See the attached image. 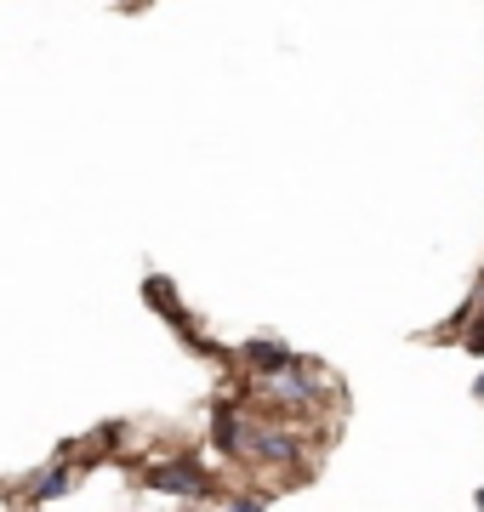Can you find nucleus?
Returning a JSON list of instances; mask_svg holds the SVG:
<instances>
[{"mask_svg": "<svg viewBox=\"0 0 484 512\" xmlns=\"http://www.w3.org/2000/svg\"><path fill=\"white\" fill-rule=\"evenodd\" d=\"M479 512H484V490H479Z\"/></svg>", "mask_w": 484, "mask_h": 512, "instance_id": "9d476101", "label": "nucleus"}, {"mask_svg": "<svg viewBox=\"0 0 484 512\" xmlns=\"http://www.w3.org/2000/svg\"><path fill=\"white\" fill-rule=\"evenodd\" d=\"M268 393L274 399H285V404H314L319 393H314V376L302 365H291V370H280V376H268Z\"/></svg>", "mask_w": 484, "mask_h": 512, "instance_id": "f03ea898", "label": "nucleus"}, {"mask_svg": "<svg viewBox=\"0 0 484 512\" xmlns=\"http://www.w3.org/2000/svg\"><path fill=\"white\" fill-rule=\"evenodd\" d=\"M479 399H484V376H479Z\"/></svg>", "mask_w": 484, "mask_h": 512, "instance_id": "1a4fd4ad", "label": "nucleus"}, {"mask_svg": "<svg viewBox=\"0 0 484 512\" xmlns=\"http://www.w3.org/2000/svg\"><path fill=\"white\" fill-rule=\"evenodd\" d=\"M211 439H217V450H245V421L234 410H217L211 416Z\"/></svg>", "mask_w": 484, "mask_h": 512, "instance_id": "39448f33", "label": "nucleus"}, {"mask_svg": "<svg viewBox=\"0 0 484 512\" xmlns=\"http://www.w3.org/2000/svg\"><path fill=\"white\" fill-rule=\"evenodd\" d=\"M251 439H257V456L262 461H297V433H285V427H257V433H251Z\"/></svg>", "mask_w": 484, "mask_h": 512, "instance_id": "7ed1b4c3", "label": "nucleus"}, {"mask_svg": "<svg viewBox=\"0 0 484 512\" xmlns=\"http://www.w3.org/2000/svg\"><path fill=\"white\" fill-rule=\"evenodd\" d=\"M228 512H262V501H245L240 495V501H228Z\"/></svg>", "mask_w": 484, "mask_h": 512, "instance_id": "6e6552de", "label": "nucleus"}, {"mask_svg": "<svg viewBox=\"0 0 484 512\" xmlns=\"http://www.w3.org/2000/svg\"><path fill=\"white\" fill-rule=\"evenodd\" d=\"M69 484H75V473H69V467H52V473H40L29 490L35 495H69Z\"/></svg>", "mask_w": 484, "mask_h": 512, "instance_id": "423d86ee", "label": "nucleus"}, {"mask_svg": "<svg viewBox=\"0 0 484 512\" xmlns=\"http://www.w3.org/2000/svg\"><path fill=\"white\" fill-rule=\"evenodd\" d=\"M154 490H166V495H200L205 490V473L194 467V461H166V467H154L149 473Z\"/></svg>", "mask_w": 484, "mask_h": 512, "instance_id": "f257e3e1", "label": "nucleus"}, {"mask_svg": "<svg viewBox=\"0 0 484 512\" xmlns=\"http://www.w3.org/2000/svg\"><path fill=\"white\" fill-rule=\"evenodd\" d=\"M149 296H154V308H171V285L166 279H149Z\"/></svg>", "mask_w": 484, "mask_h": 512, "instance_id": "0eeeda50", "label": "nucleus"}, {"mask_svg": "<svg viewBox=\"0 0 484 512\" xmlns=\"http://www.w3.org/2000/svg\"><path fill=\"white\" fill-rule=\"evenodd\" d=\"M245 359H251V365H257L262 376H280V370H291V365H297L285 342H251V348H245Z\"/></svg>", "mask_w": 484, "mask_h": 512, "instance_id": "20e7f679", "label": "nucleus"}]
</instances>
